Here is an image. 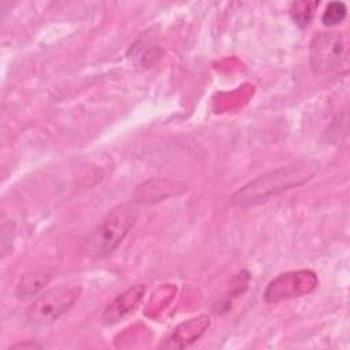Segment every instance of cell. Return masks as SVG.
I'll use <instances>...</instances> for the list:
<instances>
[{
	"mask_svg": "<svg viewBox=\"0 0 350 350\" xmlns=\"http://www.w3.org/2000/svg\"><path fill=\"white\" fill-rule=\"evenodd\" d=\"M313 172L314 170L306 164L288 165L267 172L234 193L231 202L241 208L262 204L294 186L302 185Z\"/></svg>",
	"mask_w": 350,
	"mask_h": 350,
	"instance_id": "obj_1",
	"label": "cell"
},
{
	"mask_svg": "<svg viewBox=\"0 0 350 350\" xmlns=\"http://www.w3.org/2000/svg\"><path fill=\"white\" fill-rule=\"evenodd\" d=\"M137 220V208L123 202L109 211L83 239L81 252L89 258H101L111 254L124 239Z\"/></svg>",
	"mask_w": 350,
	"mask_h": 350,
	"instance_id": "obj_2",
	"label": "cell"
},
{
	"mask_svg": "<svg viewBox=\"0 0 350 350\" xmlns=\"http://www.w3.org/2000/svg\"><path fill=\"white\" fill-rule=\"evenodd\" d=\"M81 288L75 286H57L40 295L27 309L26 319L34 327L52 324L78 301Z\"/></svg>",
	"mask_w": 350,
	"mask_h": 350,
	"instance_id": "obj_3",
	"label": "cell"
},
{
	"mask_svg": "<svg viewBox=\"0 0 350 350\" xmlns=\"http://www.w3.org/2000/svg\"><path fill=\"white\" fill-rule=\"evenodd\" d=\"M349 52L347 38L340 31H321L310 42V64L316 72H328L339 68Z\"/></svg>",
	"mask_w": 350,
	"mask_h": 350,
	"instance_id": "obj_4",
	"label": "cell"
},
{
	"mask_svg": "<svg viewBox=\"0 0 350 350\" xmlns=\"http://www.w3.org/2000/svg\"><path fill=\"white\" fill-rule=\"evenodd\" d=\"M317 275L309 269L283 272L268 283L264 298L267 302L276 304L302 297L312 293L317 287Z\"/></svg>",
	"mask_w": 350,
	"mask_h": 350,
	"instance_id": "obj_5",
	"label": "cell"
},
{
	"mask_svg": "<svg viewBox=\"0 0 350 350\" xmlns=\"http://www.w3.org/2000/svg\"><path fill=\"white\" fill-rule=\"evenodd\" d=\"M209 317L198 316L179 324L172 334L161 343L164 349H183L196 342L208 328Z\"/></svg>",
	"mask_w": 350,
	"mask_h": 350,
	"instance_id": "obj_6",
	"label": "cell"
},
{
	"mask_svg": "<svg viewBox=\"0 0 350 350\" xmlns=\"http://www.w3.org/2000/svg\"><path fill=\"white\" fill-rule=\"evenodd\" d=\"M144 291L145 288L142 284H135L124 290L107 306V309L103 313V321L105 324H112L123 319L127 313L133 312L142 299Z\"/></svg>",
	"mask_w": 350,
	"mask_h": 350,
	"instance_id": "obj_7",
	"label": "cell"
},
{
	"mask_svg": "<svg viewBox=\"0 0 350 350\" xmlns=\"http://www.w3.org/2000/svg\"><path fill=\"white\" fill-rule=\"evenodd\" d=\"M52 273L46 269H36L25 273L16 286V295L21 298H27L36 295L45 284L51 280Z\"/></svg>",
	"mask_w": 350,
	"mask_h": 350,
	"instance_id": "obj_8",
	"label": "cell"
},
{
	"mask_svg": "<svg viewBox=\"0 0 350 350\" xmlns=\"http://www.w3.org/2000/svg\"><path fill=\"white\" fill-rule=\"evenodd\" d=\"M319 5L317 1H295L291 4L290 15L295 25L299 27H306L314 14L316 7Z\"/></svg>",
	"mask_w": 350,
	"mask_h": 350,
	"instance_id": "obj_9",
	"label": "cell"
},
{
	"mask_svg": "<svg viewBox=\"0 0 350 350\" xmlns=\"http://www.w3.org/2000/svg\"><path fill=\"white\" fill-rule=\"evenodd\" d=\"M346 5L342 1H332L325 7V11L321 16V21L325 26L339 25L346 16Z\"/></svg>",
	"mask_w": 350,
	"mask_h": 350,
	"instance_id": "obj_10",
	"label": "cell"
},
{
	"mask_svg": "<svg viewBox=\"0 0 350 350\" xmlns=\"http://www.w3.org/2000/svg\"><path fill=\"white\" fill-rule=\"evenodd\" d=\"M14 347H22V349H25V347H40V346L36 345V343H19V345H15Z\"/></svg>",
	"mask_w": 350,
	"mask_h": 350,
	"instance_id": "obj_11",
	"label": "cell"
}]
</instances>
